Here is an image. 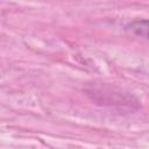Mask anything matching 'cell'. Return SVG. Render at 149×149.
Masks as SVG:
<instances>
[{
	"label": "cell",
	"instance_id": "6da1fadb",
	"mask_svg": "<svg viewBox=\"0 0 149 149\" xmlns=\"http://www.w3.org/2000/svg\"><path fill=\"white\" fill-rule=\"evenodd\" d=\"M129 29L133 34L140 37L149 40V20H137L129 24Z\"/></svg>",
	"mask_w": 149,
	"mask_h": 149
}]
</instances>
